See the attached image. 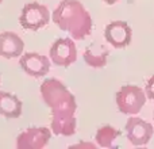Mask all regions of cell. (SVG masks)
Here are the masks:
<instances>
[{"instance_id": "cell-1", "label": "cell", "mask_w": 154, "mask_h": 149, "mask_svg": "<svg viewBox=\"0 0 154 149\" xmlns=\"http://www.w3.org/2000/svg\"><path fill=\"white\" fill-rule=\"evenodd\" d=\"M39 92L51 111V132L57 136L70 137L77 129V102L73 94L58 79H46Z\"/></svg>"}, {"instance_id": "cell-2", "label": "cell", "mask_w": 154, "mask_h": 149, "mask_svg": "<svg viewBox=\"0 0 154 149\" xmlns=\"http://www.w3.org/2000/svg\"><path fill=\"white\" fill-rule=\"evenodd\" d=\"M60 30L68 31L73 40H84L92 31V16L79 0H61L51 15Z\"/></svg>"}, {"instance_id": "cell-3", "label": "cell", "mask_w": 154, "mask_h": 149, "mask_svg": "<svg viewBox=\"0 0 154 149\" xmlns=\"http://www.w3.org/2000/svg\"><path fill=\"white\" fill-rule=\"evenodd\" d=\"M146 94L138 85L126 84L115 95L116 107L125 115H137L146 103Z\"/></svg>"}, {"instance_id": "cell-4", "label": "cell", "mask_w": 154, "mask_h": 149, "mask_svg": "<svg viewBox=\"0 0 154 149\" xmlns=\"http://www.w3.org/2000/svg\"><path fill=\"white\" fill-rule=\"evenodd\" d=\"M49 22H50V11L45 4H41L38 2L24 4L19 15L20 27L30 31H38L39 29L48 26Z\"/></svg>"}, {"instance_id": "cell-5", "label": "cell", "mask_w": 154, "mask_h": 149, "mask_svg": "<svg viewBox=\"0 0 154 149\" xmlns=\"http://www.w3.org/2000/svg\"><path fill=\"white\" fill-rule=\"evenodd\" d=\"M50 61L57 67H69L77 60V48L73 38H58L49 50Z\"/></svg>"}, {"instance_id": "cell-6", "label": "cell", "mask_w": 154, "mask_h": 149, "mask_svg": "<svg viewBox=\"0 0 154 149\" xmlns=\"http://www.w3.org/2000/svg\"><path fill=\"white\" fill-rule=\"evenodd\" d=\"M127 140L135 147L146 145L154 134L153 125L135 115H130L125 126Z\"/></svg>"}, {"instance_id": "cell-7", "label": "cell", "mask_w": 154, "mask_h": 149, "mask_svg": "<svg viewBox=\"0 0 154 149\" xmlns=\"http://www.w3.org/2000/svg\"><path fill=\"white\" fill-rule=\"evenodd\" d=\"M104 38L115 49H123L133 41V30L126 21H112L104 29Z\"/></svg>"}, {"instance_id": "cell-8", "label": "cell", "mask_w": 154, "mask_h": 149, "mask_svg": "<svg viewBox=\"0 0 154 149\" xmlns=\"http://www.w3.org/2000/svg\"><path fill=\"white\" fill-rule=\"evenodd\" d=\"M51 138V130L48 128H27L16 137V148L41 149L45 148Z\"/></svg>"}, {"instance_id": "cell-9", "label": "cell", "mask_w": 154, "mask_h": 149, "mask_svg": "<svg viewBox=\"0 0 154 149\" xmlns=\"http://www.w3.org/2000/svg\"><path fill=\"white\" fill-rule=\"evenodd\" d=\"M19 65L29 76L43 77L50 71V59L35 52H29L19 57Z\"/></svg>"}, {"instance_id": "cell-10", "label": "cell", "mask_w": 154, "mask_h": 149, "mask_svg": "<svg viewBox=\"0 0 154 149\" xmlns=\"http://www.w3.org/2000/svg\"><path fill=\"white\" fill-rule=\"evenodd\" d=\"M24 42L16 33L3 31L0 33V57L16 59L23 54Z\"/></svg>"}, {"instance_id": "cell-11", "label": "cell", "mask_w": 154, "mask_h": 149, "mask_svg": "<svg viewBox=\"0 0 154 149\" xmlns=\"http://www.w3.org/2000/svg\"><path fill=\"white\" fill-rule=\"evenodd\" d=\"M23 103L16 95L7 91H0V115L8 119H16L22 115Z\"/></svg>"}, {"instance_id": "cell-12", "label": "cell", "mask_w": 154, "mask_h": 149, "mask_svg": "<svg viewBox=\"0 0 154 149\" xmlns=\"http://www.w3.org/2000/svg\"><path fill=\"white\" fill-rule=\"evenodd\" d=\"M108 56L109 52L107 46L99 43H91L82 53L85 64L92 68H104L108 62Z\"/></svg>"}, {"instance_id": "cell-13", "label": "cell", "mask_w": 154, "mask_h": 149, "mask_svg": "<svg viewBox=\"0 0 154 149\" xmlns=\"http://www.w3.org/2000/svg\"><path fill=\"white\" fill-rule=\"evenodd\" d=\"M120 136V130H118L116 128L111 125H104L100 129H97L96 132V145L101 148H114L115 141Z\"/></svg>"}, {"instance_id": "cell-14", "label": "cell", "mask_w": 154, "mask_h": 149, "mask_svg": "<svg viewBox=\"0 0 154 149\" xmlns=\"http://www.w3.org/2000/svg\"><path fill=\"white\" fill-rule=\"evenodd\" d=\"M145 94H146L147 99H150L152 102H154V74L147 79L146 85H145Z\"/></svg>"}, {"instance_id": "cell-15", "label": "cell", "mask_w": 154, "mask_h": 149, "mask_svg": "<svg viewBox=\"0 0 154 149\" xmlns=\"http://www.w3.org/2000/svg\"><path fill=\"white\" fill-rule=\"evenodd\" d=\"M96 145L95 144H92V142H79V144H75V145H72L70 148H95Z\"/></svg>"}, {"instance_id": "cell-16", "label": "cell", "mask_w": 154, "mask_h": 149, "mask_svg": "<svg viewBox=\"0 0 154 149\" xmlns=\"http://www.w3.org/2000/svg\"><path fill=\"white\" fill-rule=\"evenodd\" d=\"M118 0H104V3H107V4H109V5H112V4H115Z\"/></svg>"}, {"instance_id": "cell-17", "label": "cell", "mask_w": 154, "mask_h": 149, "mask_svg": "<svg viewBox=\"0 0 154 149\" xmlns=\"http://www.w3.org/2000/svg\"><path fill=\"white\" fill-rule=\"evenodd\" d=\"M2 2H3V0H0V4H2Z\"/></svg>"}]
</instances>
